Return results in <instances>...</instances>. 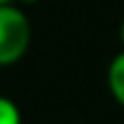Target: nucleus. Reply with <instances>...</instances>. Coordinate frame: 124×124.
<instances>
[{
	"instance_id": "nucleus-2",
	"label": "nucleus",
	"mask_w": 124,
	"mask_h": 124,
	"mask_svg": "<svg viewBox=\"0 0 124 124\" xmlns=\"http://www.w3.org/2000/svg\"><path fill=\"white\" fill-rule=\"evenodd\" d=\"M107 90L112 100L124 109V49L112 56L109 66H107Z\"/></svg>"
},
{
	"instance_id": "nucleus-4",
	"label": "nucleus",
	"mask_w": 124,
	"mask_h": 124,
	"mask_svg": "<svg viewBox=\"0 0 124 124\" xmlns=\"http://www.w3.org/2000/svg\"><path fill=\"white\" fill-rule=\"evenodd\" d=\"M119 41H122V49H124V20H122V24H119Z\"/></svg>"
},
{
	"instance_id": "nucleus-5",
	"label": "nucleus",
	"mask_w": 124,
	"mask_h": 124,
	"mask_svg": "<svg viewBox=\"0 0 124 124\" xmlns=\"http://www.w3.org/2000/svg\"><path fill=\"white\" fill-rule=\"evenodd\" d=\"M17 3V0H0V8H3V5H15Z\"/></svg>"
},
{
	"instance_id": "nucleus-3",
	"label": "nucleus",
	"mask_w": 124,
	"mask_h": 124,
	"mask_svg": "<svg viewBox=\"0 0 124 124\" xmlns=\"http://www.w3.org/2000/svg\"><path fill=\"white\" fill-rule=\"evenodd\" d=\"M0 124H22L20 107L5 95H0Z\"/></svg>"
},
{
	"instance_id": "nucleus-1",
	"label": "nucleus",
	"mask_w": 124,
	"mask_h": 124,
	"mask_svg": "<svg viewBox=\"0 0 124 124\" xmlns=\"http://www.w3.org/2000/svg\"><path fill=\"white\" fill-rule=\"evenodd\" d=\"M32 41V24L22 8L3 5L0 8V68L15 66L27 54Z\"/></svg>"
}]
</instances>
